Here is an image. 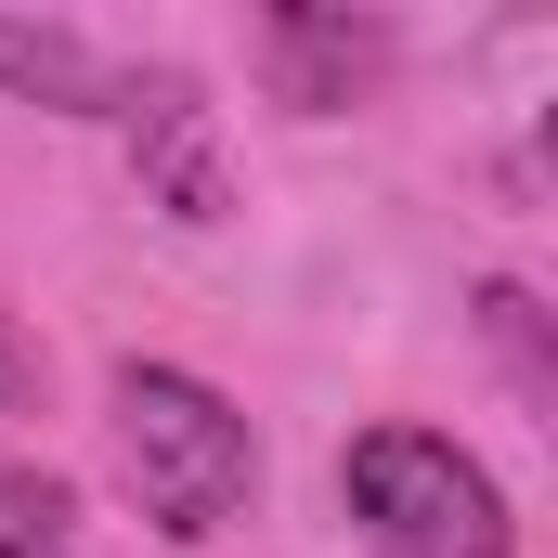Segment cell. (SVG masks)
<instances>
[{
	"instance_id": "obj_5",
	"label": "cell",
	"mask_w": 558,
	"mask_h": 558,
	"mask_svg": "<svg viewBox=\"0 0 558 558\" xmlns=\"http://www.w3.org/2000/svg\"><path fill=\"white\" fill-rule=\"evenodd\" d=\"M0 92L39 105V118H105L118 105V52L78 39V26H39V13H0Z\"/></svg>"
},
{
	"instance_id": "obj_2",
	"label": "cell",
	"mask_w": 558,
	"mask_h": 558,
	"mask_svg": "<svg viewBox=\"0 0 558 558\" xmlns=\"http://www.w3.org/2000/svg\"><path fill=\"white\" fill-rule=\"evenodd\" d=\"M338 507H351L364 558H520V520H507L494 468H481L454 428H416V416L351 428Z\"/></svg>"
},
{
	"instance_id": "obj_4",
	"label": "cell",
	"mask_w": 558,
	"mask_h": 558,
	"mask_svg": "<svg viewBox=\"0 0 558 558\" xmlns=\"http://www.w3.org/2000/svg\"><path fill=\"white\" fill-rule=\"evenodd\" d=\"M377 65H390V26L377 13H260V78H274V105H299V118L364 105Z\"/></svg>"
},
{
	"instance_id": "obj_8",
	"label": "cell",
	"mask_w": 558,
	"mask_h": 558,
	"mask_svg": "<svg viewBox=\"0 0 558 558\" xmlns=\"http://www.w3.org/2000/svg\"><path fill=\"white\" fill-rule=\"evenodd\" d=\"M13 403H39V351H26V325L0 312V416H13Z\"/></svg>"
},
{
	"instance_id": "obj_6",
	"label": "cell",
	"mask_w": 558,
	"mask_h": 558,
	"mask_svg": "<svg viewBox=\"0 0 558 558\" xmlns=\"http://www.w3.org/2000/svg\"><path fill=\"white\" fill-rule=\"evenodd\" d=\"M0 558H78V494L0 454Z\"/></svg>"
},
{
	"instance_id": "obj_7",
	"label": "cell",
	"mask_w": 558,
	"mask_h": 558,
	"mask_svg": "<svg viewBox=\"0 0 558 558\" xmlns=\"http://www.w3.org/2000/svg\"><path fill=\"white\" fill-rule=\"evenodd\" d=\"M481 325H494V338H507V364H520V390H533V403H546V338H533V325H546V312H533V299H520V286H481Z\"/></svg>"
},
{
	"instance_id": "obj_3",
	"label": "cell",
	"mask_w": 558,
	"mask_h": 558,
	"mask_svg": "<svg viewBox=\"0 0 558 558\" xmlns=\"http://www.w3.org/2000/svg\"><path fill=\"white\" fill-rule=\"evenodd\" d=\"M105 131L131 143V182L143 208H169V221H234V156H221V105H208V78L195 65H118V105H105Z\"/></svg>"
},
{
	"instance_id": "obj_1",
	"label": "cell",
	"mask_w": 558,
	"mask_h": 558,
	"mask_svg": "<svg viewBox=\"0 0 558 558\" xmlns=\"http://www.w3.org/2000/svg\"><path fill=\"white\" fill-rule=\"evenodd\" d=\"M105 441H118V481L169 546H221L260 494V428L234 416V390H208L195 364H118L105 390Z\"/></svg>"
}]
</instances>
